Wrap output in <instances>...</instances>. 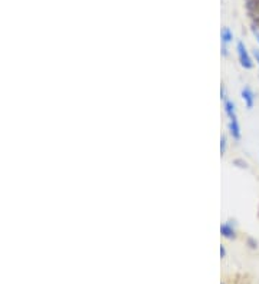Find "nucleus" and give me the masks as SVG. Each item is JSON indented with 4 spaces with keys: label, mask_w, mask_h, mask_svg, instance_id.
I'll use <instances>...</instances> for the list:
<instances>
[{
    "label": "nucleus",
    "mask_w": 259,
    "mask_h": 284,
    "mask_svg": "<svg viewBox=\"0 0 259 284\" xmlns=\"http://www.w3.org/2000/svg\"><path fill=\"white\" fill-rule=\"evenodd\" d=\"M252 33L255 35V38H256V40H258V43H259V29L253 28V26H252Z\"/></svg>",
    "instance_id": "obj_8"
},
{
    "label": "nucleus",
    "mask_w": 259,
    "mask_h": 284,
    "mask_svg": "<svg viewBox=\"0 0 259 284\" xmlns=\"http://www.w3.org/2000/svg\"><path fill=\"white\" fill-rule=\"evenodd\" d=\"M229 132L235 139H239L240 138V126L239 122H238V118L229 119Z\"/></svg>",
    "instance_id": "obj_4"
},
{
    "label": "nucleus",
    "mask_w": 259,
    "mask_h": 284,
    "mask_svg": "<svg viewBox=\"0 0 259 284\" xmlns=\"http://www.w3.org/2000/svg\"><path fill=\"white\" fill-rule=\"evenodd\" d=\"M221 256H222V258L226 256V250H225V247H223V246L221 247Z\"/></svg>",
    "instance_id": "obj_10"
},
{
    "label": "nucleus",
    "mask_w": 259,
    "mask_h": 284,
    "mask_svg": "<svg viewBox=\"0 0 259 284\" xmlns=\"http://www.w3.org/2000/svg\"><path fill=\"white\" fill-rule=\"evenodd\" d=\"M253 55H255V59H256V62H258L259 65V49H255V50H253Z\"/></svg>",
    "instance_id": "obj_9"
},
{
    "label": "nucleus",
    "mask_w": 259,
    "mask_h": 284,
    "mask_svg": "<svg viewBox=\"0 0 259 284\" xmlns=\"http://www.w3.org/2000/svg\"><path fill=\"white\" fill-rule=\"evenodd\" d=\"M221 38H222V43H223V55H226V45L232 42L233 39V35L230 32L229 28H223L221 32Z\"/></svg>",
    "instance_id": "obj_5"
},
{
    "label": "nucleus",
    "mask_w": 259,
    "mask_h": 284,
    "mask_svg": "<svg viewBox=\"0 0 259 284\" xmlns=\"http://www.w3.org/2000/svg\"><path fill=\"white\" fill-rule=\"evenodd\" d=\"M226 152V136L225 135H222L221 138V154L223 155Z\"/></svg>",
    "instance_id": "obj_7"
},
{
    "label": "nucleus",
    "mask_w": 259,
    "mask_h": 284,
    "mask_svg": "<svg viewBox=\"0 0 259 284\" xmlns=\"http://www.w3.org/2000/svg\"><path fill=\"white\" fill-rule=\"evenodd\" d=\"M236 52H238V57H239V62L242 67L245 69H252L253 67V62H252V57L248 53V49L245 46L243 42H238L236 43Z\"/></svg>",
    "instance_id": "obj_1"
},
{
    "label": "nucleus",
    "mask_w": 259,
    "mask_h": 284,
    "mask_svg": "<svg viewBox=\"0 0 259 284\" xmlns=\"http://www.w3.org/2000/svg\"><path fill=\"white\" fill-rule=\"evenodd\" d=\"M221 233H222V236L225 237V238H229V240H233V238L236 237V231H235V228H233V226H232L230 223H225V224H222Z\"/></svg>",
    "instance_id": "obj_3"
},
{
    "label": "nucleus",
    "mask_w": 259,
    "mask_h": 284,
    "mask_svg": "<svg viewBox=\"0 0 259 284\" xmlns=\"http://www.w3.org/2000/svg\"><path fill=\"white\" fill-rule=\"evenodd\" d=\"M242 99H243V102L246 105V108L248 109H252L253 108V102H255V95L252 92V89H250L249 86H245L243 89H242Z\"/></svg>",
    "instance_id": "obj_2"
},
{
    "label": "nucleus",
    "mask_w": 259,
    "mask_h": 284,
    "mask_svg": "<svg viewBox=\"0 0 259 284\" xmlns=\"http://www.w3.org/2000/svg\"><path fill=\"white\" fill-rule=\"evenodd\" d=\"M248 241H249V244H250V247H252V248H255V247H256V243H255V241H253L252 238H249Z\"/></svg>",
    "instance_id": "obj_11"
},
{
    "label": "nucleus",
    "mask_w": 259,
    "mask_h": 284,
    "mask_svg": "<svg viewBox=\"0 0 259 284\" xmlns=\"http://www.w3.org/2000/svg\"><path fill=\"white\" fill-rule=\"evenodd\" d=\"M246 9L250 13V16L259 18V0H245Z\"/></svg>",
    "instance_id": "obj_6"
}]
</instances>
